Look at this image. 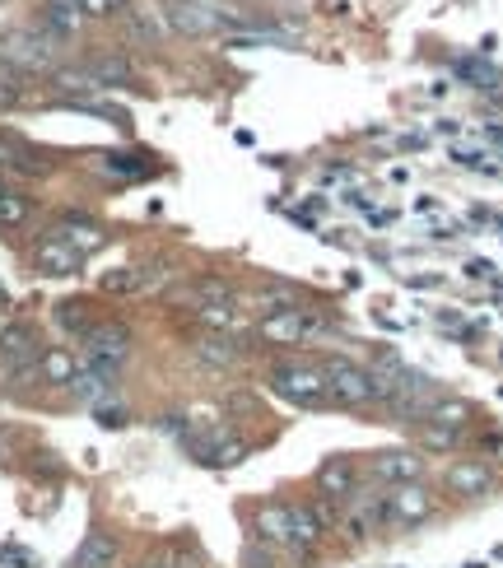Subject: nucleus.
<instances>
[{
  "label": "nucleus",
  "instance_id": "f257e3e1",
  "mask_svg": "<svg viewBox=\"0 0 503 568\" xmlns=\"http://www.w3.org/2000/svg\"><path fill=\"white\" fill-rule=\"evenodd\" d=\"M257 531L275 550H289V555H303L322 541V517L308 508V503H271L257 513Z\"/></svg>",
  "mask_w": 503,
  "mask_h": 568
},
{
  "label": "nucleus",
  "instance_id": "aec40b11",
  "mask_svg": "<svg viewBox=\"0 0 503 568\" xmlns=\"http://www.w3.org/2000/svg\"><path fill=\"white\" fill-rule=\"evenodd\" d=\"M159 10H150V5H126V28L136 33V38H145V42H154L159 33H164V24L154 19Z\"/></svg>",
  "mask_w": 503,
  "mask_h": 568
},
{
  "label": "nucleus",
  "instance_id": "ddd939ff",
  "mask_svg": "<svg viewBox=\"0 0 503 568\" xmlns=\"http://www.w3.org/2000/svg\"><path fill=\"white\" fill-rule=\"evenodd\" d=\"M52 233L66 247H75L80 257H89V252H98V247L108 243V238H103V229H98V224H89V219H61Z\"/></svg>",
  "mask_w": 503,
  "mask_h": 568
},
{
  "label": "nucleus",
  "instance_id": "c85d7f7f",
  "mask_svg": "<svg viewBox=\"0 0 503 568\" xmlns=\"http://www.w3.org/2000/svg\"><path fill=\"white\" fill-rule=\"evenodd\" d=\"M0 191H5V177H0Z\"/></svg>",
  "mask_w": 503,
  "mask_h": 568
},
{
  "label": "nucleus",
  "instance_id": "6ab92c4d",
  "mask_svg": "<svg viewBox=\"0 0 503 568\" xmlns=\"http://www.w3.org/2000/svg\"><path fill=\"white\" fill-rule=\"evenodd\" d=\"M196 354H201L205 364H215V368L238 364V345H233L229 336H205L201 345H196Z\"/></svg>",
  "mask_w": 503,
  "mask_h": 568
},
{
  "label": "nucleus",
  "instance_id": "1a4fd4ad",
  "mask_svg": "<svg viewBox=\"0 0 503 568\" xmlns=\"http://www.w3.org/2000/svg\"><path fill=\"white\" fill-rule=\"evenodd\" d=\"M0 359H5L14 373H28V368L38 364L42 350H38V336H33V326H24V322L5 326V331H0Z\"/></svg>",
  "mask_w": 503,
  "mask_h": 568
},
{
  "label": "nucleus",
  "instance_id": "f8f14e48",
  "mask_svg": "<svg viewBox=\"0 0 503 568\" xmlns=\"http://www.w3.org/2000/svg\"><path fill=\"white\" fill-rule=\"evenodd\" d=\"M373 471H378L382 480H396V485H415L424 475V457H415V452H378V457H373Z\"/></svg>",
  "mask_w": 503,
  "mask_h": 568
},
{
  "label": "nucleus",
  "instance_id": "393cba45",
  "mask_svg": "<svg viewBox=\"0 0 503 568\" xmlns=\"http://www.w3.org/2000/svg\"><path fill=\"white\" fill-rule=\"evenodd\" d=\"M485 485H490L485 466H457L452 471V489H485Z\"/></svg>",
  "mask_w": 503,
  "mask_h": 568
},
{
  "label": "nucleus",
  "instance_id": "a211bd4d",
  "mask_svg": "<svg viewBox=\"0 0 503 568\" xmlns=\"http://www.w3.org/2000/svg\"><path fill=\"white\" fill-rule=\"evenodd\" d=\"M150 284H154V271H131V266L103 275V289H108V294H136V289H150Z\"/></svg>",
  "mask_w": 503,
  "mask_h": 568
},
{
  "label": "nucleus",
  "instance_id": "0eeeda50",
  "mask_svg": "<svg viewBox=\"0 0 503 568\" xmlns=\"http://www.w3.org/2000/svg\"><path fill=\"white\" fill-rule=\"evenodd\" d=\"M322 326L299 308H275L271 317H261V336L271 340V345H303V340H313Z\"/></svg>",
  "mask_w": 503,
  "mask_h": 568
},
{
  "label": "nucleus",
  "instance_id": "9b49d317",
  "mask_svg": "<svg viewBox=\"0 0 503 568\" xmlns=\"http://www.w3.org/2000/svg\"><path fill=\"white\" fill-rule=\"evenodd\" d=\"M80 24H84L80 0H42V28L52 38H70V33H80Z\"/></svg>",
  "mask_w": 503,
  "mask_h": 568
},
{
  "label": "nucleus",
  "instance_id": "412c9836",
  "mask_svg": "<svg viewBox=\"0 0 503 568\" xmlns=\"http://www.w3.org/2000/svg\"><path fill=\"white\" fill-rule=\"evenodd\" d=\"M28 219V201L24 196H19V191H0V229H19V224H24Z\"/></svg>",
  "mask_w": 503,
  "mask_h": 568
},
{
  "label": "nucleus",
  "instance_id": "a878e982",
  "mask_svg": "<svg viewBox=\"0 0 503 568\" xmlns=\"http://www.w3.org/2000/svg\"><path fill=\"white\" fill-rule=\"evenodd\" d=\"M126 5H131V0H80V10L89 14V19H112V14H126Z\"/></svg>",
  "mask_w": 503,
  "mask_h": 568
},
{
  "label": "nucleus",
  "instance_id": "2eb2a0df",
  "mask_svg": "<svg viewBox=\"0 0 503 568\" xmlns=\"http://www.w3.org/2000/svg\"><path fill=\"white\" fill-rule=\"evenodd\" d=\"M38 373L52 382V387H70V382L80 378V364H75V354H66V350H42Z\"/></svg>",
  "mask_w": 503,
  "mask_h": 568
},
{
  "label": "nucleus",
  "instance_id": "bb28decb",
  "mask_svg": "<svg viewBox=\"0 0 503 568\" xmlns=\"http://www.w3.org/2000/svg\"><path fill=\"white\" fill-rule=\"evenodd\" d=\"M424 443H429V447H452V429H438V424H429V429H424Z\"/></svg>",
  "mask_w": 503,
  "mask_h": 568
},
{
  "label": "nucleus",
  "instance_id": "9d476101",
  "mask_svg": "<svg viewBox=\"0 0 503 568\" xmlns=\"http://www.w3.org/2000/svg\"><path fill=\"white\" fill-rule=\"evenodd\" d=\"M33 257H38V271L42 275H75V271H80V261H84L80 252H75V247H66L56 233H47V238H42Z\"/></svg>",
  "mask_w": 503,
  "mask_h": 568
},
{
  "label": "nucleus",
  "instance_id": "7ed1b4c3",
  "mask_svg": "<svg viewBox=\"0 0 503 568\" xmlns=\"http://www.w3.org/2000/svg\"><path fill=\"white\" fill-rule=\"evenodd\" d=\"M271 387H275L280 401H289V406H303V410L331 406V382L317 364H280L271 373Z\"/></svg>",
  "mask_w": 503,
  "mask_h": 568
},
{
  "label": "nucleus",
  "instance_id": "cd10ccee",
  "mask_svg": "<svg viewBox=\"0 0 503 568\" xmlns=\"http://www.w3.org/2000/svg\"><path fill=\"white\" fill-rule=\"evenodd\" d=\"M10 308V289H5V284H0V312Z\"/></svg>",
  "mask_w": 503,
  "mask_h": 568
},
{
  "label": "nucleus",
  "instance_id": "39448f33",
  "mask_svg": "<svg viewBox=\"0 0 503 568\" xmlns=\"http://www.w3.org/2000/svg\"><path fill=\"white\" fill-rule=\"evenodd\" d=\"M84 368H94L103 378H117L126 364V354H131V331L117 322H94L84 331Z\"/></svg>",
  "mask_w": 503,
  "mask_h": 568
},
{
  "label": "nucleus",
  "instance_id": "b1692460",
  "mask_svg": "<svg viewBox=\"0 0 503 568\" xmlns=\"http://www.w3.org/2000/svg\"><path fill=\"white\" fill-rule=\"evenodd\" d=\"M56 322L66 326V331H75V336H84V331H89V317H84V303H61V308H56Z\"/></svg>",
  "mask_w": 503,
  "mask_h": 568
},
{
  "label": "nucleus",
  "instance_id": "4468645a",
  "mask_svg": "<svg viewBox=\"0 0 503 568\" xmlns=\"http://www.w3.org/2000/svg\"><path fill=\"white\" fill-rule=\"evenodd\" d=\"M89 75L98 80V89H112V84H131V61L117 52H103V56H89Z\"/></svg>",
  "mask_w": 503,
  "mask_h": 568
},
{
  "label": "nucleus",
  "instance_id": "20e7f679",
  "mask_svg": "<svg viewBox=\"0 0 503 568\" xmlns=\"http://www.w3.org/2000/svg\"><path fill=\"white\" fill-rule=\"evenodd\" d=\"M322 373L331 382V401L336 406H373V401H382V378L373 368H359L354 359H327Z\"/></svg>",
  "mask_w": 503,
  "mask_h": 568
},
{
  "label": "nucleus",
  "instance_id": "4be33fe9",
  "mask_svg": "<svg viewBox=\"0 0 503 568\" xmlns=\"http://www.w3.org/2000/svg\"><path fill=\"white\" fill-rule=\"evenodd\" d=\"M466 415H471V410H466L462 401H434V406H429V420H434L438 429H457V424H466Z\"/></svg>",
  "mask_w": 503,
  "mask_h": 568
},
{
  "label": "nucleus",
  "instance_id": "6e6552de",
  "mask_svg": "<svg viewBox=\"0 0 503 568\" xmlns=\"http://www.w3.org/2000/svg\"><path fill=\"white\" fill-rule=\"evenodd\" d=\"M434 513V499H429V489L420 485H396L387 494V527H415L424 517Z\"/></svg>",
  "mask_w": 503,
  "mask_h": 568
},
{
  "label": "nucleus",
  "instance_id": "423d86ee",
  "mask_svg": "<svg viewBox=\"0 0 503 568\" xmlns=\"http://www.w3.org/2000/svg\"><path fill=\"white\" fill-rule=\"evenodd\" d=\"M164 19L177 33H187V38H215V33L238 28L229 14L219 10V5H210V0H164Z\"/></svg>",
  "mask_w": 503,
  "mask_h": 568
},
{
  "label": "nucleus",
  "instance_id": "5701e85b",
  "mask_svg": "<svg viewBox=\"0 0 503 568\" xmlns=\"http://www.w3.org/2000/svg\"><path fill=\"white\" fill-rule=\"evenodd\" d=\"M103 168L108 173H122V177H145L150 173V163H140V154H103Z\"/></svg>",
  "mask_w": 503,
  "mask_h": 568
},
{
  "label": "nucleus",
  "instance_id": "f03ea898",
  "mask_svg": "<svg viewBox=\"0 0 503 568\" xmlns=\"http://www.w3.org/2000/svg\"><path fill=\"white\" fill-rule=\"evenodd\" d=\"M61 38H52L47 28H5L0 33V61L14 70H52Z\"/></svg>",
  "mask_w": 503,
  "mask_h": 568
},
{
  "label": "nucleus",
  "instance_id": "dca6fc26",
  "mask_svg": "<svg viewBox=\"0 0 503 568\" xmlns=\"http://www.w3.org/2000/svg\"><path fill=\"white\" fill-rule=\"evenodd\" d=\"M112 559H117V541H112V536H103V531H94V536L80 545L75 568H112Z\"/></svg>",
  "mask_w": 503,
  "mask_h": 568
},
{
  "label": "nucleus",
  "instance_id": "f3484780",
  "mask_svg": "<svg viewBox=\"0 0 503 568\" xmlns=\"http://www.w3.org/2000/svg\"><path fill=\"white\" fill-rule=\"evenodd\" d=\"M317 480H322V494H331V499H345V494H354V466L345 457L327 461Z\"/></svg>",
  "mask_w": 503,
  "mask_h": 568
}]
</instances>
